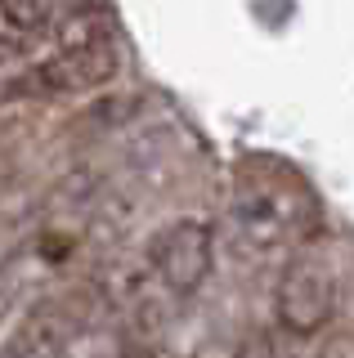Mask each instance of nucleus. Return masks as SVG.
I'll return each mask as SVG.
<instances>
[{
  "instance_id": "1",
  "label": "nucleus",
  "mask_w": 354,
  "mask_h": 358,
  "mask_svg": "<svg viewBox=\"0 0 354 358\" xmlns=\"http://www.w3.org/2000/svg\"><path fill=\"white\" fill-rule=\"evenodd\" d=\"M234 233L256 255L292 251L318 233L314 193L278 162H242L234 188Z\"/></svg>"
},
{
  "instance_id": "2",
  "label": "nucleus",
  "mask_w": 354,
  "mask_h": 358,
  "mask_svg": "<svg viewBox=\"0 0 354 358\" xmlns=\"http://www.w3.org/2000/svg\"><path fill=\"white\" fill-rule=\"evenodd\" d=\"M117 41L104 31V18L99 14H76L68 27L59 31V45L54 54H45L31 72H23L27 94H85V90H99L117 76Z\"/></svg>"
},
{
  "instance_id": "3",
  "label": "nucleus",
  "mask_w": 354,
  "mask_h": 358,
  "mask_svg": "<svg viewBox=\"0 0 354 358\" xmlns=\"http://www.w3.org/2000/svg\"><path fill=\"white\" fill-rule=\"evenodd\" d=\"M143 264L171 296H193L211 278L215 264V229L197 215L171 220L143 246Z\"/></svg>"
},
{
  "instance_id": "4",
  "label": "nucleus",
  "mask_w": 354,
  "mask_h": 358,
  "mask_svg": "<svg viewBox=\"0 0 354 358\" xmlns=\"http://www.w3.org/2000/svg\"><path fill=\"white\" fill-rule=\"evenodd\" d=\"M337 313V273L318 255H296L274 287V318L287 336H314Z\"/></svg>"
},
{
  "instance_id": "5",
  "label": "nucleus",
  "mask_w": 354,
  "mask_h": 358,
  "mask_svg": "<svg viewBox=\"0 0 354 358\" xmlns=\"http://www.w3.org/2000/svg\"><path fill=\"white\" fill-rule=\"evenodd\" d=\"M72 313L59 305H36L23 318V327L9 336L5 354L9 358H54L72 350Z\"/></svg>"
},
{
  "instance_id": "6",
  "label": "nucleus",
  "mask_w": 354,
  "mask_h": 358,
  "mask_svg": "<svg viewBox=\"0 0 354 358\" xmlns=\"http://www.w3.org/2000/svg\"><path fill=\"white\" fill-rule=\"evenodd\" d=\"M50 22V0H0V50H18Z\"/></svg>"
}]
</instances>
